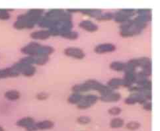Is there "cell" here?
Masks as SVG:
<instances>
[{"label":"cell","instance_id":"obj_31","mask_svg":"<svg viewBox=\"0 0 160 131\" xmlns=\"http://www.w3.org/2000/svg\"><path fill=\"white\" fill-rule=\"evenodd\" d=\"M10 10L7 9H0V20L6 21L10 19Z\"/></svg>","mask_w":160,"mask_h":131},{"label":"cell","instance_id":"obj_36","mask_svg":"<svg viewBox=\"0 0 160 131\" xmlns=\"http://www.w3.org/2000/svg\"><path fill=\"white\" fill-rule=\"evenodd\" d=\"M141 87L144 91H152V81L147 79Z\"/></svg>","mask_w":160,"mask_h":131},{"label":"cell","instance_id":"obj_15","mask_svg":"<svg viewBox=\"0 0 160 131\" xmlns=\"http://www.w3.org/2000/svg\"><path fill=\"white\" fill-rule=\"evenodd\" d=\"M56 23V21L52 20L49 18H46L45 16H42L40 21H38V25L39 27L44 28V29H50V27H53L55 25Z\"/></svg>","mask_w":160,"mask_h":131},{"label":"cell","instance_id":"obj_7","mask_svg":"<svg viewBox=\"0 0 160 131\" xmlns=\"http://www.w3.org/2000/svg\"><path fill=\"white\" fill-rule=\"evenodd\" d=\"M79 27L89 33H95L99 29L98 25L90 20H84L80 21Z\"/></svg>","mask_w":160,"mask_h":131},{"label":"cell","instance_id":"obj_34","mask_svg":"<svg viewBox=\"0 0 160 131\" xmlns=\"http://www.w3.org/2000/svg\"><path fill=\"white\" fill-rule=\"evenodd\" d=\"M92 106V105L89 103V102L85 101V100L82 99L81 101L77 105V107L79 109L81 110H85V109H88Z\"/></svg>","mask_w":160,"mask_h":131},{"label":"cell","instance_id":"obj_23","mask_svg":"<svg viewBox=\"0 0 160 131\" xmlns=\"http://www.w3.org/2000/svg\"><path fill=\"white\" fill-rule=\"evenodd\" d=\"M124 125V121L120 117H115L110 122V126L112 129H120L122 128Z\"/></svg>","mask_w":160,"mask_h":131},{"label":"cell","instance_id":"obj_21","mask_svg":"<svg viewBox=\"0 0 160 131\" xmlns=\"http://www.w3.org/2000/svg\"><path fill=\"white\" fill-rule=\"evenodd\" d=\"M36 72L37 69L34 65H28L23 69L21 73L26 77H31L35 74Z\"/></svg>","mask_w":160,"mask_h":131},{"label":"cell","instance_id":"obj_19","mask_svg":"<svg viewBox=\"0 0 160 131\" xmlns=\"http://www.w3.org/2000/svg\"><path fill=\"white\" fill-rule=\"evenodd\" d=\"M110 68L113 71L116 72H123L124 71L126 64L120 62V61H113L109 65Z\"/></svg>","mask_w":160,"mask_h":131},{"label":"cell","instance_id":"obj_33","mask_svg":"<svg viewBox=\"0 0 160 131\" xmlns=\"http://www.w3.org/2000/svg\"><path fill=\"white\" fill-rule=\"evenodd\" d=\"M11 77V68H7L0 69V79Z\"/></svg>","mask_w":160,"mask_h":131},{"label":"cell","instance_id":"obj_16","mask_svg":"<svg viewBox=\"0 0 160 131\" xmlns=\"http://www.w3.org/2000/svg\"><path fill=\"white\" fill-rule=\"evenodd\" d=\"M54 52V49L53 46H48V45L47 46L41 45V47L38 50L37 56H49L52 54H53Z\"/></svg>","mask_w":160,"mask_h":131},{"label":"cell","instance_id":"obj_22","mask_svg":"<svg viewBox=\"0 0 160 131\" xmlns=\"http://www.w3.org/2000/svg\"><path fill=\"white\" fill-rule=\"evenodd\" d=\"M60 36L64 38L68 39V40H76L77 38H78L79 37V34L77 32L74 31V30H69V31L64 32L60 34Z\"/></svg>","mask_w":160,"mask_h":131},{"label":"cell","instance_id":"obj_42","mask_svg":"<svg viewBox=\"0 0 160 131\" xmlns=\"http://www.w3.org/2000/svg\"><path fill=\"white\" fill-rule=\"evenodd\" d=\"M78 131H84V130H78Z\"/></svg>","mask_w":160,"mask_h":131},{"label":"cell","instance_id":"obj_10","mask_svg":"<svg viewBox=\"0 0 160 131\" xmlns=\"http://www.w3.org/2000/svg\"><path fill=\"white\" fill-rule=\"evenodd\" d=\"M64 12V10L62 9H53L46 12L44 16L50 19L58 21Z\"/></svg>","mask_w":160,"mask_h":131},{"label":"cell","instance_id":"obj_27","mask_svg":"<svg viewBox=\"0 0 160 131\" xmlns=\"http://www.w3.org/2000/svg\"><path fill=\"white\" fill-rule=\"evenodd\" d=\"M45 10L43 9H31V10H29L26 14L30 16L33 17H42L43 16Z\"/></svg>","mask_w":160,"mask_h":131},{"label":"cell","instance_id":"obj_28","mask_svg":"<svg viewBox=\"0 0 160 131\" xmlns=\"http://www.w3.org/2000/svg\"><path fill=\"white\" fill-rule=\"evenodd\" d=\"M141 126V124L138 121H130L126 125V128L132 131H135L138 130Z\"/></svg>","mask_w":160,"mask_h":131},{"label":"cell","instance_id":"obj_1","mask_svg":"<svg viewBox=\"0 0 160 131\" xmlns=\"http://www.w3.org/2000/svg\"><path fill=\"white\" fill-rule=\"evenodd\" d=\"M120 34L121 37L124 38L132 37L135 35L140 34L142 30L138 28L134 24L132 19H129L125 23L121 24L120 26Z\"/></svg>","mask_w":160,"mask_h":131},{"label":"cell","instance_id":"obj_35","mask_svg":"<svg viewBox=\"0 0 160 131\" xmlns=\"http://www.w3.org/2000/svg\"><path fill=\"white\" fill-rule=\"evenodd\" d=\"M128 91H131V92L132 93H142V91H143V89H142V87L141 86L139 85H131V87H128Z\"/></svg>","mask_w":160,"mask_h":131},{"label":"cell","instance_id":"obj_13","mask_svg":"<svg viewBox=\"0 0 160 131\" xmlns=\"http://www.w3.org/2000/svg\"><path fill=\"white\" fill-rule=\"evenodd\" d=\"M124 80L120 79L119 77H114L111 79L109 81L107 82V86L111 88L112 90L117 89L120 87L124 86Z\"/></svg>","mask_w":160,"mask_h":131},{"label":"cell","instance_id":"obj_14","mask_svg":"<svg viewBox=\"0 0 160 131\" xmlns=\"http://www.w3.org/2000/svg\"><path fill=\"white\" fill-rule=\"evenodd\" d=\"M36 126L38 130H50L53 129L54 126V123L53 121L50 120H44L42 121L37 122L35 123Z\"/></svg>","mask_w":160,"mask_h":131},{"label":"cell","instance_id":"obj_3","mask_svg":"<svg viewBox=\"0 0 160 131\" xmlns=\"http://www.w3.org/2000/svg\"><path fill=\"white\" fill-rule=\"evenodd\" d=\"M41 44L37 42H29L27 45L21 48V52L25 54H27L28 56L36 57L37 56L38 50L41 47Z\"/></svg>","mask_w":160,"mask_h":131},{"label":"cell","instance_id":"obj_24","mask_svg":"<svg viewBox=\"0 0 160 131\" xmlns=\"http://www.w3.org/2000/svg\"><path fill=\"white\" fill-rule=\"evenodd\" d=\"M82 99L89 102V103L92 104V105H93L96 104L97 103V101L99 99V97L96 95L88 94V95H83V98H82Z\"/></svg>","mask_w":160,"mask_h":131},{"label":"cell","instance_id":"obj_8","mask_svg":"<svg viewBox=\"0 0 160 131\" xmlns=\"http://www.w3.org/2000/svg\"><path fill=\"white\" fill-rule=\"evenodd\" d=\"M121 99V94L119 92H112L106 95H103L99 97V99L103 102L105 103H115L118 102Z\"/></svg>","mask_w":160,"mask_h":131},{"label":"cell","instance_id":"obj_20","mask_svg":"<svg viewBox=\"0 0 160 131\" xmlns=\"http://www.w3.org/2000/svg\"><path fill=\"white\" fill-rule=\"evenodd\" d=\"M83 98V95L79 93L73 92L72 94L69 95V97L67 99V101L69 103L72 105H77Z\"/></svg>","mask_w":160,"mask_h":131},{"label":"cell","instance_id":"obj_5","mask_svg":"<svg viewBox=\"0 0 160 131\" xmlns=\"http://www.w3.org/2000/svg\"><path fill=\"white\" fill-rule=\"evenodd\" d=\"M148 101L144 97L142 93H132L124 100V103L127 105H135L136 103H139L143 105L144 103Z\"/></svg>","mask_w":160,"mask_h":131},{"label":"cell","instance_id":"obj_37","mask_svg":"<svg viewBox=\"0 0 160 131\" xmlns=\"http://www.w3.org/2000/svg\"><path fill=\"white\" fill-rule=\"evenodd\" d=\"M151 12H152V10L150 9H138L136 10V14H137L138 15H144L150 14Z\"/></svg>","mask_w":160,"mask_h":131},{"label":"cell","instance_id":"obj_29","mask_svg":"<svg viewBox=\"0 0 160 131\" xmlns=\"http://www.w3.org/2000/svg\"><path fill=\"white\" fill-rule=\"evenodd\" d=\"M35 58V61H34V64L38 66H43L46 64L49 60V56H37Z\"/></svg>","mask_w":160,"mask_h":131},{"label":"cell","instance_id":"obj_18","mask_svg":"<svg viewBox=\"0 0 160 131\" xmlns=\"http://www.w3.org/2000/svg\"><path fill=\"white\" fill-rule=\"evenodd\" d=\"M72 90L73 92L81 93L88 92V91H90V89L88 84H86L85 82H84L82 83V84H76L74 85H73L72 87Z\"/></svg>","mask_w":160,"mask_h":131},{"label":"cell","instance_id":"obj_30","mask_svg":"<svg viewBox=\"0 0 160 131\" xmlns=\"http://www.w3.org/2000/svg\"><path fill=\"white\" fill-rule=\"evenodd\" d=\"M91 122H92V119L89 116L83 115L77 118V123L81 125H88Z\"/></svg>","mask_w":160,"mask_h":131},{"label":"cell","instance_id":"obj_12","mask_svg":"<svg viewBox=\"0 0 160 131\" xmlns=\"http://www.w3.org/2000/svg\"><path fill=\"white\" fill-rule=\"evenodd\" d=\"M35 123L33 117H26L21 118L16 122V125L19 126V127H22L27 129L29 126Z\"/></svg>","mask_w":160,"mask_h":131},{"label":"cell","instance_id":"obj_4","mask_svg":"<svg viewBox=\"0 0 160 131\" xmlns=\"http://www.w3.org/2000/svg\"><path fill=\"white\" fill-rule=\"evenodd\" d=\"M34 26H35V24L25 19L24 14L20 15L17 17V21L14 23V27L17 30L33 29Z\"/></svg>","mask_w":160,"mask_h":131},{"label":"cell","instance_id":"obj_2","mask_svg":"<svg viewBox=\"0 0 160 131\" xmlns=\"http://www.w3.org/2000/svg\"><path fill=\"white\" fill-rule=\"evenodd\" d=\"M64 53L68 57L76 60H83L85 56V52L78 47H68L64 49Z\"/></svg>","mask_w":160,"mask_h":131},{"label":"cell","instance_id":"obj_25","mask_svg":"<svg viewBox=\"0 0 160 131\" xmlns=\"http://www.w3.org/2000/svg\"><path fill=\"white\" fill-rule=\"evenodd\" d=\"M136 11V10H134V9H122V10L117 11V12L119 13L120 14L126 16L130 19H131L132 17L135 15Z\"/></svg>","mask_w":160,"mask_h":131},{"label":"cell","instance_id":"obj_9","mask_svg":"<svg viewBox=\"0 0 160 131\" xmlns=\"http://www.w3.org/2000/svg\"><path fill=\"white\" fill-rule=\"evenodd\" d=\"M30 37L34 40L44 41L49 39L51 36L48 29H42L31 33Z\"/></svg>","mask_w":160,"mask_h":131},{"label":"cell","instance_id":"obj_41","mask_svg":"<svg viewBox=\"0 0 160 131\" xmlns=\"http://www.w3.org/2000/svg\"><path fill=\"white\" fill-rule=\"evenodd\" d=\"M0 131H5V130H4L3 128L1 126H0Z\"/></svg>","mask_w":160,"mask_h":131},{"label":"cell","instance_id":"obj_17","mask_svg":"<svg viewBox=\"0 0 160 131\" xmlns=\"http://www.w3.org/2000/svg\"><path fill=\"white\" fill-rule=\"evenodd\" d=\"M5 97L11 101H14L18 100L21 97V93L17 90L12 89V90H8L4 94Z\"/></svg>","mask_w":160,"mask_h":131},{"label":"cell","instance_id":"obj_38","mask_svg":"<svg viewBox=\"0 0 160 131\" xmlns=\"http://www.w3.org/2000/svg\"><path fill=\"white\" fill-rule=\"evenodd\" d=\"M36 97H37V99L40 100V101H43V100H45L49 97V94L46 92H43L42 91V92L38 93Z\"/></svg>","mask_w":160,"mask_h":131},{"label":"cell","instance_id":"obj_32","mask_svg":"<svg viewBox=\"0 0 160 131\" xmlns=\"http://www.w3.org/2000/svg\"><path fill=\"white\" fill-rule=\"evenodd\" d=\"M122 113V109L119 107H112L108 109V113L112 116H118Z\"/></svg>","mask_w":160,"mask_h":131},{"label":"cell","instance_id":"obj_39","mask_svg":"<svg viewBox=\"0 0 160 131\" xmlns=\"http://www.w3.org/2000/svg\"><path fill=\"white\" fill-rule=\"evenodd\" d=\"M143 109L146 111H151L152 109V104L151 101H146L143 104Z\"/></svg>","mask_w":160,"mask_h":131},{"label":"cell","instance_id":"obj_40","mask_svg":"<svg viewBox=\"0 0 160 131\" xmlns=\"http://www.w3.org/2000/svg\"><path fill=\"white\" fill-rule=\"evenodd\" d=\"M26 130H27V131H37L38 130L35 123L31 125L30 126H29V127L26 129Z\"/></svg>","mask_w":160,"mask_h":131},{"label":"cell","instance_id":"obj_6","mask_svg":"<svg viewBox=\"0 0 160 131\" xmlns=\"http://www.w3.org/2000/svg\"><path fill=\"white\" fill-rule=\"evenodd\" d=\"M116 50V46L112 43L106 42L99 44L97 45L94 49V51L96 53L99 54L109 53V52H112Z\"/></svg>","mask_w":160,"mask_h":131},{"label":"cell","instance_id":"obj_11","mask_svg":"<svg viewBox=\"0 0 160 131\" xmlns=\"http://www.w3.org/2000/svg\"><path fill=\"white\" fill-rule=\"evenodd\" d=\"M80 13L92 18L96 19L102 14V10L99 9H80Z\"/></svg>","mask_w":160,"mask_h":131},{"label":"cell","instance_id":"obj_26","mask_svg":"<svg viewBox=\"0 0 160 131\" xmlns=\"http://www.w3.org/2000/svg\"><path fill=\"white\" fill-rule=\"evenodd\" d=\"M113 18H114V13L105 12V14H103L102 13V14L98 17H97L96 19L99 21H103L112 20Z\"/></svg>","mask_w":160,"mask_h":131}]
</instances>
